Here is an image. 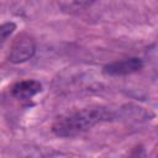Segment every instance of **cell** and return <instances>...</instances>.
<instances>
[{"mask_svg": "<svg viewBox=\"0 0 158 158\" xmlns=\"http://www.w3.org/2000/svg\"><path fill=\"white\" fill-rule=\"evenodd\" d=\"M112 117V112L106 107L96 106L80 109L59 116L52 125V132L58 137H75Z\"/></svg>", "mask_w": 158, "mask_h": 158, "instance_id": "6da1fadb", "label": "cell"}, {"mask_svg": "<svg viewBox=\"0 0 158 158\" xmlns=\"http://www.w3.org/2000/svg\"><path fill=\"white\" fill-rule=\"evenodd\" d=\"M36 53V43L33 38L26 33H22L16 37L14 41L10 53H9V60L11 63L19 64L23 63L28 59H31Z\"/></svg>", "mask_w": 158, "mask_h": 158, "instance_id": "7a4b0ae2", "label": "cell"}, {"mask_svg": "<svg viewBox=\"0 0 158 158\" xmlns=\"http://www.w3.org/2000/svg\"><path fill=\"white\" fill-rule=\"evenodd\" d=\"M143 68V60L138 57H130L121 60H115L102 68V73L107 77H123L136 73Z\"/></svg>", "mask_w": 158, "mask_h": 158, "instance_id": "3957f363", "label": "cell"}, {"mask_svg": "<svg viewBox=\"0 0 158 158\" xmlns=\"http://www.w3.org/2000/svg\"><path fill=\"white\" fill-rule=\"evenodd\" d=\"M41 90H42V85L40 81L27 79V80H21L19 83H16L12 86L11 93L15 98H17L20 100H28L32 96H35L36 94H38Z\"/></svg>", "mask_w": 158, "mask_h": 158, "instance_id": "277c9868", "label": "cell"}, {"mask_svg": "<svg viewBox=\"0 0 158 158\" xmlns=\"http://www.w3.org/2000/svg\"><path fill=\"white\" fill-rule=\"evenodd\" d=\"M57 2L63 11L77 12L85 9L90 4V0H57Z\"/></svg>", "mask_w": 158, "mask_h": 158, "instance_id": "5b68a950", "label": "cell"}, {"mask_svg": "<svg viewBox=\"0 0 158 158\" xmlns=\"http://www.w3.org/2000/svg\"><path fill=\"white\" fill-rule=\"evenodd\" d=\"M15 30H16V23L12 21H7L0 25V46L12 35Z\"/></svg>", "mask_w": 158, "mask_h": 158, "instance_id": "8992f818", "label": "cell"}]
</instances>
